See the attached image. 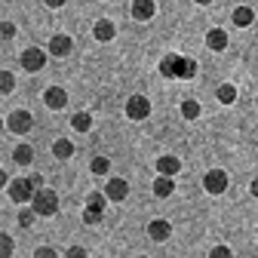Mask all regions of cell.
Wrapping results in <instances>:
<instances>
[{
    "label": "cell",
    "mask_w": 258,
    "mask_h": 258,
    "mask_svg": "<svg viewBox=\"0 0 258 258\" xmlns=\"http://www.w3.org/2000/svg\"><path fill=\"white\" fill-rule=\"evenodd\" d=\"M89 169H92V175H108L111 172V160L108 157H95L89 163Z\"/></svg>",
    "instance_id": "cb8c5ba5"
},
{
    "label": "cell",
    "mask_w": 258,
    "mask_h": 258,
    "mask_svg": "<svg viewBox=\"0 0 258 258\" xmlns=\"http://www.w3.org/2000/svg\"><path fill=\"white\" fill-rule=\"evenodd\" d=\"M172 190H175L172 175H157V178H154V194H157L160 200H163V197H172Z\"/></svg>",
    "instance_id": "2e32d148"
},
{
    "label": "cell",
    "mask_w": 258,
    "mask_h": 258,
    "mask_svg": "<svg viewBox=\"0 0 258 258\" xmlns=\"http://www.w3.org/2000/svg\"><path fill=\"white\" fill-rule=\"evenodd\" d=\"M31 209H34L37 215H43V218L55 215L58 212V194L49 190V187H37L34 197H31Z\"/></svg>",
    "instance_id": "7a4b0ae2"
},
{
    "label": "cell",
    "mask_w": 258,
    "mask_h": 258,
    "mask_svg": "<svg viewBox=\"0 0 258 258\" xmlns=\"http://www.w3.org/2000/svg\"><path fill=\"white\" fill-rule=\"evenodd\" d=\"M102 215H105V209H102V206L86 203V209H83V221H86V224H99V221H102Z\"/></svg>",
    "instance_id": "603a6c76"
},
{
    "label": "cell",
    "mask_w": 258,
    "mask_h": 258,
    "mask_svg": "<svg viewBox=\"0 0 258 258\" xmlns=\"http://www.w3.org/2000/svg\"><path fill=\"white\" fill-rule=\"evenodd\" d=\"M16 89V77L10 71H0V95H10Z\"/></svg>",
    "instance_id": "d4e9b609"
},
{
    "label": "cell",
    "mask_w": 258,
    "mask_h": 258,
    "mask_svg": "<svg viewBox=\"0 0 258 258\" xmlns=\"http://www.w3.org/2000/svg\"><path fill=\"white\" fill-rule=\"evenodd\" d=\"M71 126L77 129V133H89V129H92V117H89L86 111H80V114L71 117Z\"/></svg>",
    "instance_id": "44dd1931"
},
{
    "label": "cell",
    "mask_w": 258,
    "mask_h": 258,
    "mask_svg": "<svg viewBox=\"0 0 258 258\" xmlns=\"http://www.w3.org/2000/svg\"><path fill=\"white\" fill-rule=\"evenodd\" d=\"M228 255H231L228 246H215V249H212V258H228Z\"/></svg>",
    "instance_id": "f1b7e54d"
},
{
    "label": "cell",
    "mask_w": 258,
    "mask_h": 258,
    "mask_svg": "<svg viewBox=\"0 0 258 258\" xmlns=\"http://www.w3.org/2000/svg\"><path fill=\"white\" fill-rule=\"evenodd\" d=\"M154 13H157L154 0H133V19L148 22V19H154Z\"/></svg>",
    "instance_id": "4fadbf2b"
},
{
    "label": "cell",
    "mask_w": 258,
    "mask_h": 258,
    "mask_svg": "<svg viewBox=\"0 0 258 258\" xmlns=\"http://www.w3.org/2000/svg\"><path fill=\"white\" fill-rule=\"evenodd\" d=\"M203 187L209 194H224L228 190V172H221V169H209L203 175Z\"/></svg>",
    "instance_id": "8992f818"
},
{
    "label": "cell",
    "mask_w": 258,
    "mask_h": 258,
    "mask_svg": "<svg viewBox=\"0 0 258 258\" xmlns=\"http://www.w3.org/2000/svg\"><path fill=\"white\" fill-rule=\"evenodd\" d=\"M43 102H46V108H52V111H61L64 105H68V92H64L61 86H49V89L43 92Z\"/></svg>",
    "instance_id": "9c48e42d"
},
{
    "label": "cell",
    "mask_w": 258,
    "mask_h": 258,
    "mask_svg": "<svg viewBox=\"0 0 258 258\" xmlns=\"http://www.w3.org/2000/svg\"><path fill=\"white\" fill-rule=\"evenodd\" d=\"M34 255H37V258H55V249H46V246H43V249H37Z\"/></svg>",
    "instance_id": "4dcf8cb0"
},
{
    "label": "cell",
    "mask_w": 258,
    "mask_h": 258,
    "mask_svg": "<svg viewBox=\"0 0 258 258\" xmlns=\"http://www.w3.org/2000/svg\"><path fill=\"white\" fill-rule=\"evenodd\" d=\"M105 197L114 200V203L126 200V197H129V184H126L123 178H108V184H105Z\"/></svg>",
    "instance_id": "ba28073f"
},
{
    "label": "cell",
    "mask_w": 258,
    "mask_h": 258,
    "mask_svg": "<svg viewBox=\"0 0 258 258\" xmlns=\"http://www.w3.org/2000/svg\"><path fill=\"white\" fill-rule=\"evenodd\" d=\"M4 126H7V123H4V120H0V129H4Z\"/></svg>",
    "instance_id": "8d00e7d4"
},
{
    "label": "cell",
    "mask_w": 258,
    "mask_h": 258,
    "mask_svg": "<svg viewBox=\"0 0 258 258\" xmlns=\"http://www.w3.org/2000/svg\"><path fill=\"white\" fill-rule=\"evenodd\" d=\"M86 255V249H80V246H71L68 249V258H83Z\"/></svg>",
    "instance_id": "f546056e"
},
{
    "label": "cell",
    "mask_w": 258,
    "mask_h": 258,
    "mask_svg": "<svg viewBox=\"0 0 258 258\" xmlns=\"http://www.w3.org/2000/svg\"><path fill=\"white\" fill-rule=\"evenodd\" d=\"M169 234H172V224H169L166 218H154V221L148 224V237H151V240H157V243L169 240Z\"/></svg>",
    "instance_id": "30bf717a"
},
{
    "label": "cell",
    "mask_w": 258,
    "mask_h": 258,
    "mask_svg": "<svg viewBox=\"0 0 258 258\" xmlns=\"http://www.w3.org/2000/svg\"><path fill=\"white\" fill-rule=\"evenodd\" d=\"M178 169H181V160L172 157V154H166V157L157 160V172H160V175H175Z\"/></svg>",
    "instance_id": "9a60e30c"
},
{
    "label": "cell",
    "mask_w": 258,
    "mask_h": 258,
    "mask_svg": "<svg viewBox=\"0 0 258 258\" xmlns=\"http://www.w3.org/2000/svg\"><path fill=\"white\" fill-rule=\"evenodd\" d=\"M148 114H151V102L145 95H133V99L126 102V117L129 120H145Z\"/></svg>",
    "instance_id": "52a82bcc"
},
{
    "label": "cell",
    "mask_w": 258,
    "mask_h": 258,
    "mask_svg": "<svg viewBox=\"0 0 258 258\" xmlns=\"http://www.w3.org/2000/svg\"><path fill=\"white\" fill-rule=\"evenodd\" d=\"M13 160H16L19 166H31V160H34V148H31V145H19L13 151Z\"/></svg>",
    "instance_id": "e0dca14e"
},
{
    "label": "cell",
    "mask_w": 258,
    "mask_h": 258,
    "mask_svg": "<svg viewBox=\"0 0 258 258\" xmlns=\"http://www.w3.org/2000/svg\"><path fill=\"white\" fill-rule=\"evenodd\" d=\"M7 184H10V178H7V172H4V169H0V187H7Z\"/></svg>",
    "instance_id": "836d02e7"
},
{
    "label": "cell",
    "mask_w": 258,
    "mask_h": 258,
    "mask_svg": "<svg viewBox=\"0 0 258 258\" xmlns=\"http://www.w3.org/2000/svg\"><path fill=\"white\" fill-rule=\"evenodd\" d=\"M215 95H218L221 105H234V102H237V86H234V83H221Z\"/></svg>",
    "instance_id": "ac0fdd59"
},
{
    "label": "cell",
    "mask_w": 258,
    "mask_h": 258,
    "mask_svg": "<svg viewBox=\"0 0 258 258\" xmlns=\"http://www.w3.org/2000/svg\"><path fill=\"white\" fill-rule=\"evenodd\" d=\"M249 190H252V197H258V178L252 181V187H249Z\"/></svg>",
    "instance_id": "e575fe53"
},
{
    "label": "cell",
    "mask_w": 258,
    "mask_h": 258,
    "mask_svg": "<svg viewBox=\"0 0 258 258\" xmlns=\"http://www.w3.org/2000/svg\"><path fill=\"white\" fill-rule=\"evenodd\" d=\"M74 49V40L68 37V34H55L52 40H49V55H58V58H64Z\"/></svg>",
    "instance_id": "7c38bea8"
},
{
    "label": "cell",
    "mask_w": 258,
    "mask_h": 258,
    "mask_svg": "<svg viewBox=\"0 0 258 258\" xmlns=\"http://www.w3.org/2000/svg\"><path fill=\"white\" fill-rule=\"evenodd\" d=\"M13 249H16L13 237H10V234H0V258H10V255H13Z\"/></svg>",
    "instance_id": "484cf974"
},
{
    "label": "cell",
    "mask_w": 258,
    "mask_h": 258,
    "mask_svg": "<svg viewBox=\"0 0 258 258\" xmlns=\"http://www.w3.org/2000/svg\"><path fill=\"white\" fill-rule=\"evenodd\" d=\"M0 37H4V40H13V37H16V25H13V22H0Z\"/></svg>",
    "instance_id": "83f0119b"
},
{
    "label": "cell",
    "mask_w": 258,
    "mask_h": 258,
    "mask_svg": "<svg viewBox=\"0 0 258 258\" xmlns=\"http://www.w3.org/2000/svg\"><path fill=\"white\" fill-rule=\"evenodd\" d=\"M52 154H55L58 160H68V157H74V145H71L68 139H58V142L52 145Z\"/></svg>",
    "instance_id": "ffe728a7"
},
{
    "label": "cell",
    "mask_w": 258,
    "mask_h": 258,
    "mask_svg": "<svg viewBox=\"0 0 258 258\" xmlns=\"http://www.w3.org/2000/svg\"><path fill=\"white\" fill-rule=\"evenodd\" d=\"M7 190H10V200L13 203H31V197H34V184H31V178H13L10 184H7Z\"/></svg>",
    "instance_id": "3957f363"
},
{
    "label": "cell",
    "mask_w": 258,
    "mask_h": 258,
    "mask_svg": "<svg viewBox=\"0 0 258 258\" xmlns=\"http://www.w3.org/2000/svg\"><path fill=\"white\" fill-rule=\"evenodd\" d=\"M160 74L169 77V80H190V77H197V61L187 58V55H163L160 58Z\"/></svg>",
    "instance_id": "6da1fadb"
},
{
    "label": "cell",
    "mask_w": 258,
    "mask_h": 258,
    "mask_svg": "<svg viewBox=\"0 0 258 258\" xmlns=\"http://www.w3.org/2000/svg\"><path fill=\"white\" fill-rule=\"evenodd\" d=\"M31 126H34V117H31L28 111H13L10 120H7V129H10V133H16V136L31 133Z\"/></svg>",
    "instance_id": "5b68a950"
},
{
    "label": "cell",
    "mask_w": 258,
    "mask_h": 258,
    "mask_svg": "<svg viewBox=\"0 0 258 258\" xmlns=\"http://www.w3.org/2000/svg\"><path fill=\"white\" fill-rule=\"evenodd\" d=\"M46 7H52V10H58V7H64V0H43Z\"/></svg>",
    "instance_id": "d6a6232c"
},
{
    "label": "cell",
    "mask_w": 258,
    "mask_h": 258,
    "mask_svg": "<svg viewBox=\"0 0 258 258\" xmlns=\"http://www.w3.org/2000/svg\"><path fill=\"white\" fill-rule=\"evenodd\" d=\"M34 218H37L34 209H22V212H19V224H22V228H31V224H34Z\"/></svg>",
    "instance_id": "4316f807"
},
{
    "label": "cell",
    "mask_w": 258,
    "mask_h": 258,
    "mask_svg": "<svg viewBox=\"0 0 258 258\" xmlns=\"http://www.w3.org/2000/svg\"><path fill=\"white\" fill-rule=\"evenodd\" d=\"M206 46L212 52H221V49H228V34H224L221 28H212L209 34H206Z\"/></svg>",
    "instance_id": "5bb4252c"
},
{
    "label": "cell",
    "mask_w": 258,
    "mask_h": 258,
    "mask_svg": "<svg viewBox=\"0 0 258 258\" xmlns=\"http://www.w3.org/2000/svg\"><path fill=\"white\" fill-rule=\"evenodd\" d=\"M252 19H255V13H252L249 7H237V10H234V25H237V28H249Z\"/></svg>",
    "instance_id": "d6986e66"
},
{
    "label": "cell",
    "mask_w": 258,
    "mask_h": 258,
    "mask_svg": "<svg viewBox=\"0 0 258 258\" xmlns=\"http://www.w3.org/2000/svg\"><path fill=\"white\" fill-rule=\"evenodd\" d=\"M114 34H117V28H114V22H111V19H99V22H95V28H92V37L99 40V43L114 40Z\"/></svg>",
    "instance_id": "8fae6325"
},
{
    "label": "cell",
    "mask_w": 258,
    "mask_h": 258,
    "mask_svg": "<svg viewBox=\"0 0 258 258\" xmlns=\"http://www.w3.org/2000/svg\"><path fill=\"white\" fill-rule=\"evenodd\" d=\"M43 64H46V52H43L40 46H28V49L22 52V68H25V71L37 74Z\"/></svg>",
    "instance_id": "277c9868"
},
{
    "label": "cell",
    "mask_w": 258,
    "mask_h": 258,
    "mask_svg": "<svg viewBox=\"0 0 258 258\" xmlns=\"http://www.w3.org/2000/svg\"><path fill=\"white\" fill-rule=\"evenodd\" d=\"M181 117H184V120H197V117H200V102L184 99V102H181Z\"/></svg>",
    "instance_id": "7402d4cb"
},
{
    "label": "cell",
    "mask_w": 258,
    "mask_h": 258,
    "mask_svg": "<svg viewBox=\"0 0 258 258\" xmlns=\"http://www.w3.org/2000/svg\"><path fill=\"white\" fill-rule=\"evenodd\" d=\"M194 4H200V7H206V4H212V0H194Z\"/></svg>",
    "instance_id": "d590c367"
},
{
    "label": "cell",
    "mask_w": 258,
    "mask_h": 258,
    "mask_svg": "<svg viewBox=\"0 0 258 258\" xmlns=\"http://www.w3.org/2000/svg\"><path fill=\"white\" fill-rule=\"evenodd\" d=\"M31 178V184H34V187H43V175H28Z\"/></svg>",
    "instance_id": "1f68e13d"
}]
</instances>
